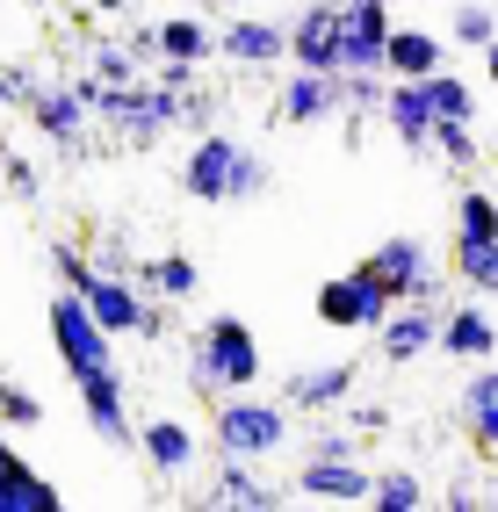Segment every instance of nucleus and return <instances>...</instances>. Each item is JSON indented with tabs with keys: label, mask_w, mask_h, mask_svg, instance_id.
Here are the masks:
<instances>
[{
	"label": "nucleus",
	"mask_w": 498,
	"mask_h": 512,
	"mask_svg": "<svg viewBox=\"0 0 498 512\" xmlns=\"http://www.w3.org/2000/svg\"><path fill=\"white\" fill-rule=\"evenodd\" d=\"M275 188V166H268V152H253L246 138H224V130L210 123L203 138L188 145V159H181V195L188 202H260Z\"/></svg>",
	"instance_id": "nucleus-1"
},
{
	"label": "nucleus",
	"mask_w": 498,
	"mask_h": 512,
	"mask_svg": "<svg viewBox=\"0 0 498 512\" xmlns=\"http://www.w3.org/2000/svg\"><path fill=\"white\" fill-rule=\"evenodd\" d=\"M268 375V354H260V332L231 311H210L188 339V383L203 397H224V390H260Z\"/></svg>",
	"instance_id": "nucleus-2"
},
{
	"label": "nucleus",
	"mask_w": 498,
	"mask_h": 512,
	"mask_svg": "<svg viewBox=\"0 0 498 512\" xmlns=\"http://www.w3.org/2000/svg\"><path fill=\"white\" fill-rule=\"evenodd\" d=\"M210 440L217 455H239V462H268L296 440V412L282 397H253V390H224L210 397Z\"/></svg>",
	"instance_id": "nucleus-3"
},
{
	"label": "nucleus",
	"mask_w": 498,
	"mask_h": 512,
	"mask_svg": "<svg viewBox=\"0 0 498 512\" xmlns=\"http://www.w3.org/2000/svg\"><path fill=\"white\" fill-rule=\"evenodd\" d=\"M44 325H51V347H58V361H65V375H102V368H116V339L94 325V311L80 303V289H58L51 303H44Z\"/></svg>",
	"instance_id": "nucleus-4"
},
{
	"label": "nucleus",
	"mask_w": 498,
	"mask_h": 512,
	"mask_svg": "<svg viewBox=\"0 0 498 512\" xmlns=\"http://www.w3.org/2000/svg\"><path fill=\"white\" fill-rule=\"evenodd\" d=\"M311 318H318L325 332H376V325L390 318V289L369 275V267H347V275L318 282Z\"/></svg>",
	"instance_id": "nucleus-5"
},
{
	"label": "nucleus",
	"mask_w": 498,
	"mask_h": 512,
	"mask_svg": "<svg viewBox=\"0 0 498 512\" xmlns=\"http://www.w3.org/2000/svg\"><path fill=\"white\" fill-rule=\"evenodd\" d=\"M361 267L390 289V303H441V267H434V253H426L412 231H390Z\"/></svg>",
	"instance_id": "nucleus-6"
},
{
	"label": "nucleus",
	"mask_w": 498,
	"mask_h": 512,
	"mask_svg": "<svg viewBox=\"0 0 498 512\" xmlns=\"http://www.w3.org/2000/svg\"><path fill=\"white\" fill-rule=\"evenodd\" d=\"M80 303L94 311V325H102L109 339H138L145 332V311H152V296L130 282V275H116V267H94L87 289H80Z\"/></svg>",
	"instance_id": "nucleus-7"
},
{
	"label": "nucleus",
	"mask_w": 498,
	"mask_h": 512,
	"mask_svg": "<svg viewBox=\"0 0 498 512\" xmlns=\"http://www.w3.org/2000/svg\"><path fill=\"white\" fill-rule=\"evenodd\" d=\"M361 390V361H304L282 375V404L289 412H340Z\"/></svg>",
	"instance_id": "nucleus-8"
},
{
	"label": "nucleus",
	"mask_w": 498,
	"mask_h": 512,
	"mask_svg": "<svg viewBox=\"0 0 498 512\" xmlns=\"http://www.w3.org/2000/svg\"><path fill=\"white\" fill-rule=\"evenodd\" d=\"M29 123H37V138L44 145H58V152H80L87 145V101L73 94V80H37V94H29V109H22Z\"/></svg>",
	"instance_id": "nucleus-9"
},
{
	"label": "nucleus",
	"mask_w": 498,
	"mask_h": 512,
	"mask_svg": "<svg viewBox=\"0 0 498 512\" xmlns=\"http://www.w3.org/2000/svg\"><path fill=\"white\" fill-rule=\"evenodd\" d=\"M80 412H87V433L102 440V448H130V433H138V419H130V390H123V368H102V375H80Z\"/></svg>",
	"instance_id": "nucleus-10"
},
{
	"label": "nucleus",
	"mask_w": 498,
	"mask_h": 512,
	"mask_svg": "<svg viewBox=\"0 0 498 512\" xmlns=\"http://www.w3.org/2000/svg\"><path fill=\"white\" fill-rule=\"evenodd\" d=\"M289 498L296 505H361L369 498V469H361L354 455H304Z\"/></svg>",
	"instance_id": "nucleus-11"
},
{
	"label": "nucleus",
	"mask_w": 498,
	"mask_h": 512,
	"mask_svg": "<svg viewBox=\"0 0 498 512\" xmlns=\"http://www.w3.org/2000/svg\"><path fill=\"white\" fill-rule=\"evenodd\" d=\"M434 332H441V303H390V318L369 339H376V354L390 368H412V361L434 354Z\"/></svg>",
	"instance_id": "nucleus-12"
},
{
	"label": "nucleus",
	"mask_w": 498,
	"mask_h": 512,
	"mask_svg": "<svg viewBox=\"0 0 498 512\" xmlns=\"http://www.w3.org/2000/svg\"><path fill=\"white\" fill-rule=\"evenodd\" d=\"M130 448L145 455V469H152V476H188L195 462H203V440H195V426H188V419H174V412H152V419H138Z\"/></svg>",
	"instance_id": "nucleus-13"
},
{
	"label": "nucleus",
	"mask_w": 498,
	"mask_h": 512,
	"mask_svg": "<svg viewBox=\"0 0 498 512\" xmlns=\"http://www.w3.org/2000/svg\"><path fill=\"white\" fill-rule=\"evenodd\" d=\"M390 0H347L340 8V73H383V37H390Z\"/></svg>",
	"instance_id": "nucleus-14"
},
{
	"label": "nucleus",
	"mask_w": 498,
	"mask_h": 512,
	"mask_svg": "<svg viewBox=\"0 0 498 512\" xmlns=\"http://www.w3.org/2000/svg\"><path fill=\"white\" fill-rule=\"evenodd\" d=\"M217 58L224 65H246V73H275V65H289V37L275 15H239L217 29Z\"/></svg>",
	"instance_id": "nucleus-15"
},
{
	"label": "nucleus",
	"mask_w": 498,
	"mask_h": 512,
	"mask_svg": "<svg viewBox=\"0 0 498 512\" xmlns=\"http://www.w3.org/2000/svg\"><path fill=\"white\" fill-rule=\"evenodd\" d=\"M340 101H347L340 73H311V65H296V73L282 80V94H275V123H296V130L332 123V116H340Z\"/></svg>",
	"instance_id": "nucleus-16"
},
{
	"label": "nucleus",
	"mask_w": 498,
	"mask_h": 512,
	"mask_svg": "<svg viewBox=\"0 0 498 512\" xmlns=\"http://www.w3.org/2000/svg\"><path fill=\"white\" fill-rule=\"evenodd\" d=\"M203 505H231V512H282L289 505V484H268L260 462H239V455H217V476Z\"/></svg>",
	"instance_id": "nucleus-17"
},
{
	"label": "nucleus",
	"mask_w": 498,
	"mask_h": 512,
	"mask_svg": "<svg viewBox=\"0 0 498 512\" xmlns=\"http://www.w3.org/2000/svg\"><path fill=\"white\" fill-rule=\"evenodd\" d=\"M289 37V65H311V73H340V8L325 0H304L296 22H282Z\"/></svg>",
	"instance_id": "nucleus-18"
},
{
	"label": "nucleus",
	"mask_w": 498,
	"mask_h": 512,
	"mask_svg": "<svg viewBox=\"0 0 498 512\" xmlns=\"http://www.w3.org/2000/svg\"><path fill=\"white\" fill-rule=\"evenodd\" d=\"M434 354H448V361H491V354H498V325H491V311H484L477 296H470V303H448V311H441Z\"/></svg>",
	"instance_id": "nucleus-19"
},
{
	"label": "nucleus",
	"mask_w": 498,
	"mask_h": 512,
	"mask_svg": "<svg viewBox=\"0 0 498 512\" xmlns=\"http://www.w3.org/2000/svg\"><path fill=\"white\" fill-rule=\"evenodd\" d=\"M441 65H448V37H434L419 22H390V37H383V73L390 80H426Z\"/></svg>",
	"instance_id": "nucleus-20"
},
{
	"label": "nucleus",
	"mask_w": 498,
	"mask_h": 512,
	"mask_svg": "<svg viewBox=\"0 0 498 512\" xmlns=\"http://www.w3.org/2000/svg\"><path fill=\"white\" fill-rule=\"evenodd\" d=\"M58 505H65V491L51 484L44 469H29L15 455V440L0 433V512H58Z\"/></svg>",
	"instance_id": "nucleus-21"
},
{
	"label": "nucleus",
	"mask_w": 498,
	"mask_h": 512,
	"mask_svg": "<svg viewBox=\"0 0 498 512\" xmlns=\"http://www.w3.org/2000/svg\"><path fill=\"white\" fill-rule=\"evenodd\" d=\"M455 419H462V433H470L484 455H498V368L491 361H470L462 397H455Z\"/></svg>",
	"instance_id": "nucleus-22"
},
{
	"label": "nucleus",
	"mask_w": 498,
	"mask_h": 512,
	"mask_svg": "<svg viewBox=\"0 0 498 512\" xmlns=\"http://www.w3.org/2000/svg\"><path fill=\"white\" fill-rule=\"evenodd\" d=\"M376 116L390 123V138L405 145V152H419V159H426V138H434V109H426L419 80H383V101H376Z\"/></svg>",
	"instance_id": "nucleus-23"
},
{
	"label": "nucleus",
	"mask_w": 498,
	"mask_h": 512,
	"mask_svg": "<svg viewBox=\"0 0 498 512\" xmlns=\"http://www.w3.org/2000/svg\"><path fill=\"white\" fill-rule=\"evenodd\" d=\"M159 58L210 65V58H217V29L195 22V15H159V22H152V65H159Z\"/></svg>",
	"instance_id": "nucleus-24"
},
{
	"label": "nucleus",
	"mask_w": 498,
	"mask_h": 512,
	"mask_svg": "<svg viewBox=\"0 0 498 512\" xmlns=\"http://www.w3.org/2000/svg\"><path fill=\"white\" fill-rule=\"evenodd\" d=\"M130 282H138L145 296H166V303H188L195 289H203V267H195L188 253H152L145 267H130Z\"/></svg>",
	"instance_id": "nucleus-25"
},
{
	"label": "nucleus",
	"mask_w": 498,
	"mask_h": 512,
	"mask_svg": "<svg viewBox=\"0 0 498 512\" xmlns=\"http://www.w3.org/2000/svg\"><path fill=\"white\" fill-rule=\"evenodd\" d=\"M498 238V195L491 188H462L455 195V224H448V253H470Z\"/></svg>",
	"instance_id": "nucleus-26"
},
{
	"label": "nucleus",
	"mask_w": 498,
	"mask_h": 512,
	"mask_svg": "<svg viewBox=\"0 0 498 512\" xmlns=\"http://www.w3.org/2000/svg\"><path fill=\"white\" fill-rule=\"evenodd\" d=\"M419 94H426V109H434V123H477V87L455 80L448 65H441V73H426Z\"/></svg>",
	"instance_id": "nucleus-27"
},
{
	"label": "nucleus",
	"mask_w": 498,
	"mask_h": 512,
	"mask_svg": "<svg viewBox=\"0 0 498 512\" xmlns=\"http://www.w3.org/2000/svg\"><path fill=\"white\" fill-rule=\"evenodd\" d=\"M361 505H376V512H419V505H434V491H426L412 469H376Z\"/></svg>",
	"instance_id": "nucleus-28"
},
{
	"label": "nucleus",
	"mask_w": 498,
	"mask_h": 512,
	"mask_svg": "<svg viewBox=\"0 0 498 512\" xmlns=\"http://www.w3.org/2000/svg\"><path fill=\"white\" fill-rule=\"evenodd\" d=\"M455 282L470 289L477 303H498V238H491V246H470V253H455Z\"/></svg>",
	"instance_id": "nucleus-29"
},
{
	"label": "nucleus",
	"mask_w": 498,
	"mask_h": 512,
	"mask_svg": "<svg viewBox=\"0 0 498 512\" xmlns=\"http://www.w3.org/2000/svg\"><path fill=\"white\" fill-rule=\"evenodd\" d=\"M87 73L102 80V87H123V80H138L145 65H138V51H130L123 37H94V51H87Z\"/></svg>",
	"instance_id": "nucleus-30"
},
{
	"label": "nucleus",
	"mask_w": 498,
	"mask_h": 512,
	"mask_svg": "<svg viewBox=\"0 0 498 512\" xmlns=\"http://www.w3.org/2000/svg\"><path fill=\"white\" fill-rule=\"evenodd\" d=\"M498 37V8H484V0H462V8L448 15V44H462V51H484Z\"/></svg>",
	"instance_id": "nucleus-31"
},
{
	"label": "nucleus",
	"mask_w": 498,
	"mask_h": 512,
	"mask_svg": "<svg viewBox=\"0 0 498 512\" xmlns=\"http://www.w3.org/2000/svg\"><path fill=\"white\" fill-rule=\"evenodd\" d=\"M426 152H441L455 174H470V166L484 159V145H477V123H434V138H426Z\"/></svg>",
	"instance_id": "nucleus-32"
},
{
	"label": "nucleus",
	"mask_w": 498,
	"mask_h": 512,
	"mask_svg": "<svg viewBox=\"0 0 498 512\" xmlns=\"http://www.w3.org/2000/svg\"><path fill=\"white\" fill-rule=\"evenodd\" d=\"M0 426H15V433H22V426H44V397L0 375Z\"/></svg>",
	"instance_id": "nucleus-33"
},
{
	"label": "nucleus",
	"mask_w": 498,
	"mask_h": 512,
	"mask_svg": "<svg viewBox=\"0 0 498 512\" xmlns=\"http://www.w3.org/2000/svg\"><path fill=\"white\" fill-rule=\"evenodd\" d=\"M51 275H58V289H87L94 253H87V246H73V238H51Z\"/></svg>",
	"instance_id": "nucleus-34"
},
{
	"label": "nucleus",
	"mask_w": 498,
	"mask_h": 512,
	"mask_svg": "<svg viewBox=\"0 0 498 512\" xmlns=\"http://www.w3.org/2000/svg\"><path fill=\"white\" fill-rule=\"evenodd\" d=\"M0 188H8L15 202H44V181H37V166H29L22 152H0Z\"/></svg>",
	"instance_id": "nucleus-35"
},
{
	"label": "nucleus",
	"mask_w": 498,
	"mask_h": 512,
	"mask_svg": "<svg viewBox=\"0 0 498 512\" xmlns=\"http://www.w3.org/2000/svg\"><path fill=\"white\" fill-rule=\"evenodd\" d=\"M29 94H37V73L29 65H0V116L29 109Z\"/></svg>",
	"instance_id": "nucleus-36"
},
{
	"label": "nucleus",
	"mask_w": 498,
	"mask_h": 512,
	"mask_svg": "<svg viewBox=\"0 0 498 512\" xmlns=\"http://www.w3.org/2000/svg\"><path fill=\"white\" fill-rule=\"evenodd\" d=\"M354 440H361L354 426H318V433L304 440V455H354Z\"/></svg>",
	"instance_id": "nucleus-37"
},
{
	"label": "nucleus",
	"mask_w": 498,
	"mask_h": 512,
	"mask_svg": "<svg viewBox=\"0 0 498 512\" xmlns=\"http://www.w3.org/2000/svg\"><path fill=\"white\" fill-rule=\"evenodd\" d=\"M340 412H347V426H354L361 440H369V433H390V412H383V404H354V397H347Z\"/></svg>",
	"instance_id": "nucleus-38"
},
{
	"label": "nucleus",
	"mask_w": 498,
	"mask_h": 512,
	"mask_svg": "<svg viewBox=\"0 0 498 512\" xmlns=\"http://www.w3.org/2000/svg\"><path fill=\"white\" fill-rule=\"evenodd\" d=\"M87 8H94V15H138L145 0H87Z\"/></svg>",
	"instance_id": "nucleus-39"
},
{
	"label": "nucleus",
	"mask_w": 498,
	"mask_h": 512,
	"mask_svg": "<svg viewBox=\"0 0 498 512\" xmlns=\"http://www.w3.org/2000/svg\"><path fill=\"white\" fill-rule=\"evenodd\" d=\"M484 80H498V37L484 44Z\"/></svg>",
	"instance_id": "nucleus-40"
},
{
	"label": "nucleus",
	"mask_w": 498,
	"mask_h": 512,
	"mask_svg": "<svg viewBox=\"0 0 498 512\" xmlns=\"http://www.w3.org/2000/svg\"><path fill=\"white\" fill-rule=\"evenodd\" d=\"M22 8H51V0H22Z\"/></svg>",
	"instance_id": "nucleus-41"
},
{
	"label": "nucleus",
	"mask_w": 498,
	"mask_h": 512,
	"mask_svg": "<svg viewBox=\"0 0 498 512\" xmlns=\"http://www.w3.org/2000/svg\"><path fill=\"white\" fill-rule=\"evenodd\" d=\"M203 8H217V0H203Z\"/></svg>",
	"instance_id": "nucleus-42"
}]
</instances>
